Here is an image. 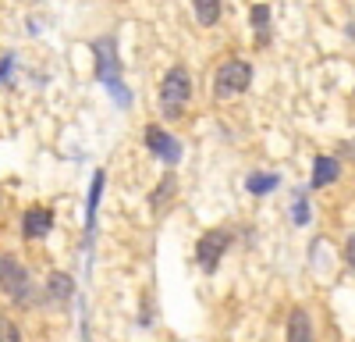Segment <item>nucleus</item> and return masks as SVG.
I'll return each instance as SVG.
<instances>
[{"mask_svg": "<svg viewBox=\"0 0 355 342\" xmlns=\"http://www.w3.org/2000/svg\"><path fill=\"white\" fill-rule=\"evenodd\" d=\"M345 261H348V268L355 271V236H352V239L345 243Z\"/></svg>", "mask_w": 355, "mask_h": 342, "instance_id": "a211bd4d", "label": "nucleus"}, {"mask_svg": "<svg viewBox=\"0 0 355 342\" xmlns=\"http://www.w3.org/2000/svg\"><path fill=\"white\" fill-rule=\"evenodd\" d=\"M338 175H341V161L338 157H316L313 161V189H323V186L338 182Z\"/></svg>", "mask_w": 355, "mask_h": 342, "instance_id": "1a4fd4ad", "label": "nucleus"}, {"mask_svg": "<svg viewBox=\"0 0 355 342\" xmlns=\"http://www.w3.org/2000/svg\"><path fill=\"white\" fill-rule=\"evenodd\" d=\"M277 186H281V179L274 175V171H252V175L245 179V189L252 196H266V193H274Z\"/></svg>", "mask_w": 355, "mask_h": 342, "instance_id": "9b49d317", "label": "nucleus"}, {"mask_svg": "<svg viewBox=\"0 0 355 342\" xmlns=\"http://www.w3.org/2000/svg\"><path fill=\"white\" fill-rule=\"evenodd\" d=\"M50 228H53V211L50 207H28L25 218H21V232L28 239H43L50 236Z\"/></svg>", "mask_w": 355, "mask_h": 342, "instance_id": "0eeeda50", "label": "nucleus"}, {"mask_svg": "<svg viewBox=\"0 0 355 342\" xmlns=\"http://www.w3.org/2000/svg\"><path fill=\"white\" fill-rule=\"evenodd\" d=\"M227 246H231V232H227V228H210V232H202L199 243H196V264L206 275L217 271V264H220V256H224Z\"/></svg>", "mask_w": 355, "mask_h": 342, "instance_id": "20e7f679", "label": "nucleus"}, {"mask_svg": "<svg viewBox=\"0 0 355 342\" xmlns=\"http://www.w3.org/2000/svg\"><path fill=\"white\" fill-rule=\"evenodd\" d=\"M0 289H4L15 303H25L28 300V289H33V282H28V271L18 256H0Z\"/></svg>", "mask_w": 355, "mask_h": 342, "instance_id": "39448f33", "label": "nucleus"}, {"mask_svg": "<svg viewBox=\"0 0 355 342\" xmlns=\"http://www.w3.org/2000/svg\"><path fill=\"white\" fill-rule=\"evenodd\" d=\"M0 342H21V332L8 314H0Z\"/></svg>", "mask_w": 355, "mask_h": 342, "instance_id": "dca6fc26", "label": "nucleus"}, {"mask_svg": "<svg viewBox=\"0 0 355 342\" xmlns=\"http://www.w3.org/2000/svg\"><path fill=\"white\" fill-rule=\"evenodd\" d=\"M174 193H178V179L174 175H164V182L153 189V196H150V207L153 211H164L171 200H174Z\"/></svg>", "mask_w": 355, "mask_h": 342, "instance_id": "f8f14e48", "label": "nucleus"}, {"mask_svg": "<svg viewBox=\"0 0 355 342\" xmlns=\"http://www.w3.org/2000/svg\"><path fill=\"white\" fill-rule=\"evenodd\" d=\"M192 8H196V18H199L202 25H214V22H220V11H224V8L217 4V0H196Z\"/></svg>", "mask_w": 355, "mask_h": 342, "instance_id": "4468645a", "label": "nucleus"}, {"mask_svg": "<svg viewBox=\"0 0 355 342\" xmlns=\"http://www.w3.org/2000/svg\"><path fill=\"white\" fill-rule=\"evenodd\" d=\"M252 22H256V28H259V43H266V22H270V8L256 4V8H252Z\"/></svg>", "mask_w": 355, "mask_h": 342, "instance_id": "f3484780", "label": "nucleus"}, {"mask_svg": "<svg viewBox=\"0 0 355 342\" xmlns=\"http://www.w3.org/2000/svg\"><path fill=\"white\" fill-rule=\"evenodd\" d=\"M146 147H150L164 164H178L182 161V139H174L167 129L153 125V129H146Z\"/></svg>", "mask_w": 355, "mask_h": 342, "instance_id": "423d86ee", "label": "nucleus"}, {"mask_svg": "<svg viewBox=\"0 0 355 342\" xmlns=\"http://www.w3.org/2000/svg\"><path fill=\"white\" fill-rule=\"evenodd\" d=\"M93 50H96V75H100V82H107V90L114 93V100L121 104V107H128L132 104V97H128V90L121 86V79H117V57H114V40L107 36V40H96L93 43Z\"/></svg>", "mask_w": 355, "mask_h": 342, "instance_id": "7ed1b4c3", "label": "nucleus"}, {"mask_svg": "<svg viewBox=\"0 0 355 342\" xmlns=\"http://www.w3.org/2000/svg\"><path fill=\"white\" fill-rule=\"evenodd\" d=\"M11 65H15V57H11V54H4V57H0V82H4V79H8V72H11Z\"/></svg>", "mask_w": 355, "mask_h": 342, "instance_id": "6ab92c4d", "label": "nucleus"}, {"mask_svg": "<svg viewBox=\"0 0 355 342\" xmlns=\"http://www.w3.org/2000/svg\"><path fill=\"white\" fill-rule=\"evenodd\" d=\"M189 100H192V79H189V72L182 65H178L160 82V111H164V118H178Z\"/></svg>", "mask_w": 355, "mask_h": 342, "instance_id": "f257e3e1", "label": "nucleus"}, {"mask_svg": "<svg viewBox=\"0 0 355 342\" xmlns=\"http://www.w3.org/2000/svg\"><path fill=\"white\" fill-rule=\"evenodd\" d=\"M249 82H252V65L242 61V57H231V61L220 65V72L214 79V93H217V100L239 97L242 90H249Z\"/></svg>", "mask_w": 355, "mask_h": 342, "instance_id": "f03ea898", "label": "nucleus"}, {"mask_svg": "<svg viewBox=\"0 0 355 342\" xmlns=\"http://www.w3.org/2000/svg\"><path fill=\"white\" fill-rule=\"evenodd\" d=\"M71 293H75L71 275H64V271H50V278H46V300L64 303V300H71Z\"/></svg>", "mask_w": 355, "mask_h": 342, "instance_id": "9d476101", "label": "nucleus"}, {"mask_svg": "<svg viewBox=\"0 0 355 342\" xmlns=\"http://www.w3.org/2000/svg\"><path fill=\"white\" fill-rule=\"evenodd\" d=\"M103 182H107V171H96L93 175V189H89V211H85V221L93 228V218H96V207H100V193H103Z\"/></svg>", "mask_w": 355, "mask_h": 342, "instance_id": "ddd939ff", "label": "nucleus"}, {"mask_svg": "<svg viewBox=\"0 0 355 342\" xmlns=\"http://www.w3.org/2000/svg\"><path fill=\"white\" fill-rule=\"evenodd\" d=\"M309 214H313V211H309V200H306V193L299 189V193H295V200H291V221H295V225H306Z\"/></svg>", "mask_w": 355, "mask_h": 342, "instance_id": "2eb2a0df", "label": "nucleus"}, {"mask_svg": "<svg viewBox=\"0 0 355 342\" xmlns=\"http://www.w3.org/2000/svg\"><path fill=\"white\" fill-rule=\"evenodd\" d=\"M288 342H316L313 335V318L306 307H295L288 314Z\"/></svg>", "mask_w": 355, "mask_h": 342, "instance_id": "6e6552de", "label": "nucleus"}]
</instances>
